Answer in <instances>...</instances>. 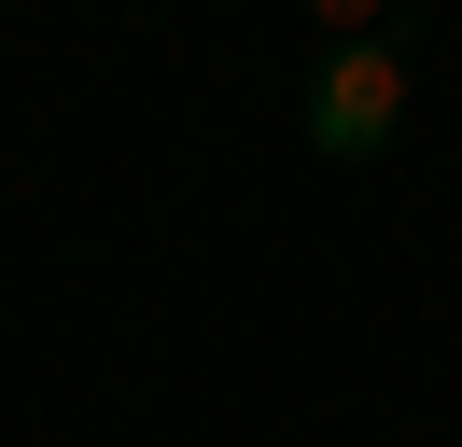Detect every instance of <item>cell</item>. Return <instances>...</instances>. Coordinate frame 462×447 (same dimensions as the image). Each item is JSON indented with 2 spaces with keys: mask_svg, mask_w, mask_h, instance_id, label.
<instances>
[{
  "mask_svg": "<svg viewBox=\"0 0 462 447\" xmlns=\"http://www.w3.org/2000/svg\"><path fill=\"white\" fill-rule=\"evenodd\" d=\"M393 126H406V56H393V28H378V42H337L309 70V154L365 168V154H393Z\"/></svg>",
  "mask_w": 462,
  "mask_h": 447,
  "instance_id": "cell-1",
  "label": "cell"
},
{
  "mask_svg": "<svg viewBox=\"0 0 462 447\" xmlns=\"http://www.w3.org/2000/svg\"><path fill=\"white\" fill-rule=\"evenodd\" d=\"M322 28H337V42H378V14H393V0H309Z\"/></svg>",
  "mask_w": 462,
  "mask_h": 447,
  "instance_id": "cell-2",
  "label": "cell"
}]
</instances>
